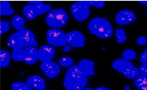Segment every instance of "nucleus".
<instances>
[{
	"instance_id": "nucleus-1",
	"label": "nucleus",
	"mask_w": 147,
	"mask_h": 90,
	"mask_svg": "<svg viewBox=\"0 0 147 90\" xmlns=\"http://www.w3.org/2000/svg\"><path fill=\"white\" fill-rule=\"evenodd\" d=\"M87 83V77L79 66L73 65L66 72L63 86L68 90H82Z\"/></svg>"
},
{
	"instance_id": "nucleus-2",
	"label": "nucleus",
	"mask_w": 147,
	"mask_h": 90,
	"mask_svg": "<svg viewBox=\"0 0 147 90\" xmlns=\"http://www.w3.org/2000/svg\"><path fill=\"white\" fill-rule=\"evenodd\" d=\"M88 27L91 34L100 38H109L113 35V30L110 21L104 17H94L90 21Z\"/></svg>"
},
{
	"instance_id": "nucleus-3",
	"label": "nucleus",
	"mask_w": 147,
	"mask_h": 90,
	"mask_svg": "<svg viewBox=\"0 0 147 90\" xmlns=\"http://www.w3.org/2000/svg\"><path fill=\"white\" fill-rule=\"evenodd\" d=\"M114 69L129 79H133L139 74V70L133 65L130 61L124 58L116 59L113 62Z\"/></svg>"
},
{
	"instance_id": "nucleus-4",
	"label": "nucleus",
	"mask_w": 147,
	"mask_h": 90,
	"mask_svg": "<svg viewBox=\"0 0 147 90\" xmlns=\"http://www.w3.org/2000/svg\"><path fill=\"white\" fill-rule=\"evenodd\" d=\"M68 19L67 13L62 8L52 10L48 13L45 19L48 26L53 28H57L65 26Z\"/></svg>"
},
{
	"instance_id": "nucleus-5",
	"label": "nucleus",
	"mask_w": 147,
	"mask_h": 90,
	"mask_svg": "<svg viewBox=\"0 0 147 90\" xmlns=\"http://www.w3.org/2000/svg\"><path fill=\"white\" fill-rule=\"evenodd\" d=\"M47 40L49 44L54 46H64L67 43L66 34L62 30L52 28L46 33Z\"/></svg>"
},
{
	"instance_id": "nucleus-6",
	"label": "nucleus",
	"mask_w": 147,
	"mask_h": 90,
	"mask_svg": "<svg viewBox=\"0 0 147 90\" xmlns=\"http://www.w3.org/2000/svg\"><path fill=\"white\" fill-rule=\"evenodd\" d=\"M70 11L75 19L79 21L87 19L90 13V8L84 6L79 2H75L71 5Z\"/></svg>"
},
{
	"instance_id": "nucleus-7",
	"label": "nucleus",
	"mask_w": 147,
	"mask_h": 90,
	"mask_svg": "<svg viewBox=\"0 0 147 90\" xmlns=\"http://www.w3.org/2000/svg\"><path fill=\"white\" fill-rule=\"evenodd\" d=\"M16 33L20 38L23 48L35 46L37 45L35 35L29 29H24L18 30Z\"/></svg>"
},
{
	"instance_id": "nucleus-8",
	"label": "nucleus",
	"mask_w": 147,
	"mask_h": 90,
	"mask_svg": "<svg viewBox=\"0 0 147 90\" xmlns=\"http://www.w3.org/2000/svg\"><path fill=\"white\" fill-rule=\"evenodd\" d=\"M67 43L72 47L82 48L84 46L85 38L83 34L77 30H73L66 34Z\"/></svg>"
},
{
	"instance_id": "nucleus-9",
	"label": "nucleus",
	"mask_w": 147,
	"mask_h": 90,
	"mask_svg": "<svg viewBox=\"0 0 147 90\" xmlns=\"http://www.w3.org/2000/svg\"><path fill=\"white\" fill-rule=\"evenodd\" d=\"M40 68L45 75L50 79L55 78L60 72V67L57 63L51 60L42 62Z\"/></svg>"
},
{
	"instance_id": "nucleus-10",
	"label": "nucleus",
	"mask_w": 147,
	"mask_h": 90,
	"mask_svg": "<svg viewBox=\"0 0 147 90\" xmlns=\"http://www.w3.org/2000/svg\"><path fill=\"white\" fill-rule=\"evenodd\" d=\"M115 21L120 25H127L132 23L136 19L135 13L131 10L125 9L120 10L115 16Z\"/></svg>"
},
{
	"instance_id": "nucleus-11",
	"label": "nucleus",
	"mask_w": 147,
	"mask_h": 90,
	"mask_svg": "<svg viewBox=\"0 0 147 90\" xmlns=\"http://www.w3.org/2000/svg\"><path fill=\"white\" fill-rule=\"evenodd\" d=\"M55 53V49L52 46H42L38 50V60L42 62L51 60L54 58Z\"/></svg>"
},
{
	"instance_id": "nucleus-12",
	"label": "nucleus",
	"mask_w": 147,
	"mask_h": 90,
	"mask_svg": "<svg viewBox=\"0 0 147 90\" xmlns=\"http://www.w3.org/2000/svg\"><path fill=\"white\" fill-rule=\"evenodd\" d=\"M25 63L33 64L36 63L38 60V50L34 46L28 47L24 49Z\"/></svg>"
},
{
	"instance_id": "nucleus-13",
	"label": "nucleus",
	"mask_w": 147,
	"mask_h": 90,
	"mask_svg": "<svg viewBox=\"0 0 147 90\" xmlns=\"http://www.w3.org/2000/svg\"><path fill=\"white\" fill-rule=\"evenodd\" d=\"M26 82L37 90H44L46 87L45 81L41 76L34 75L27 79Z\"/></svg>"
},
{
	"instance_id": "nucleus-14",
	"label": "nucleus",
	"mask_w": 147,
	"mask_h": 90,
	"mask_svg": "<svg viewBox=\"0 0 147 90\" xmlns=\"http://www.w3.org/2000/svg\"><path fill=\"white\" fill-rule=\"evenodd\" d=\"M78 66L87 77L96 74L94 71V63L93 61L89 59H82L80 61Z\"/></svg>"
},
{
	"instance_id": "nucleus-15",
	"label": "nucleus",
	"mask_w": 147,
	"mask_h": 90,
	"mask_svg": "<svg viewBox=\"0 0 147 90\" xmlns=\"http://www.w3.org/2000/svg\"><path fill=\"white\" fill-rule=\"evenodd\" d=\"M23 13L25 18L32 20L38 16L35 6L33 5H26L23 8Z\"/></svg>"
},
{
	"instance_id": "nucleus-16",
	"label": "nucleus",
	"mask_w": 147,
	"mask_h": 90,
	"mask_svg": "<svg viewBox=\"0 0 147 90\" xmlns=\"http://www.w3.org/2000/svg\"><path fill=\"white\" fill-rule=\"evenodd\" d=\"M14 13V10L11 7L8 1H1L0 2V14L2 16H11Z\"/></svg>"
},
{
	"instance_id": "nucleus-17",
	"label": "nucleus",
	"mask_w": 147,
	"mask_h": 90,
	"mask_svg": "<svg viewBox=\"0 0 147 90\" xmlns=\"http://www.w3.org/2000/svg\"><path fill=\"white\" fill-rule=\"evenodd\" d=\"M135 78L134 84L138 89L147 90V75L140 74Z\"/></svg>"
},
{
	"instance_id": "nucleus-18",
	"label": "nucleus",
	"mask_w": 147,
	"mask_h": 90,
	"mask_svg": "<svg viewBox=\"0 0 147 90\" xmlns=\"http://www.w3.org/2000/svg\"><path fill=\"white\" fill-rule=\"evenodd\" d=\"M12 24L13 26L16 30H23L25 25V21L23 17L19 15H16L12 17Z\"/></svg>"
},
{
	"instance_id": "nucleus-19",
	"label": "nucleus",
	"mask_w": 147,
	"mask_h": 90,
	"mask_svg": "<svg viewBox=\"0 0 147 90\" xmlns=\"http://www.w3.org/2000/svg\"><path fill=\"white\" fill-rule=\"evenodd\" d=\"M11 55L10 53L7 50H0V67L4 68L9 65Z\"/></svg>"
},
{
	"instance_id": "nucleus-20",
	"label": "nucleus",
	"mask_w": 147,
	"mask_h": 90,
	"mask_svg": "<svg viewBox=\"0 0 147 90\" xmlns=\"http://www.w3.org/2000/svg\"><path fill=\"white\" fill-rule=\"evenodd\" d=\"M7 45L13 49L23 48L20 38L16 33L12 34L10 35Z\"/></svg>"
},
{
	"instance_id": "nucleus-21",
	"label": "nucleus",
	"mask_w": 147,
	"mask_h": 90,
	"mask_svg": "<svg viewBox=\"0 0 147 90\" xmlns=\"http://www.w3.org/2000/svg\"><path fill=\"white\" fill-rule=\"evenodd\" d=\"M11 57L16 61H24L25 53L24 49L20 48L13 49Z\"/></svg>"
},
{
	"instance_id": "nucleus-22",
	"label": "nucleus",
	"mask_w": 147,
	"mask_h": 90,
	"mask_svg": "<svg viewBox=\"0 0 147 90\" xmlns=\"http://www.w3.org/2000/svg\"><path fill=\"white\" fill-rule=\"evenodd\" d=\"M32 87L30 85L25 82L18 81L14 82L11 85L12 90H32Z\"/></svg>"
},
{
	"instance_id": "nucleus-23",
	"label": "nucleus",
	"mask_w": 147,
	"mask_h": 90,
	"mask_svg": "<svg viewBox=\"0 0 147 90\" xmlns=\"http://www.w3.org/2000/svg\"><path fill=\"white\" fill-rule=\"evenodd\" d=\"M38 16L42 15L49 11L51 9V5L49 4H45L42 3L35 5Z\"/></svg>"
},
{
	"instance_id": "nucleus-24",
	"label": "nucleus",
	"mask_w": 147,
	"mask_h": 90,
	"mask_svg": "<svg viewBox=\"0 0 147 90\" xmlns=\"http://www.w3.org/2000/svg\"><path fill=\"white\" fill-rule=\"evenodd\" d=\"M116 37L117 41L118 44H122L125 42L127 39L126 32L122 29H117L116 31Z\"/></svg>"
},
{
	"instance_id": "nucleus-25",
	"label": "nucleus",
	"mask_w": 147,
	"mask_h": 90,
	"mask_svg": "<svg viewBox=\"0 0 147 90\" xmlns=\"http://www.w3.org/2000/svg\"><path fill=\"white\" fill-rule=\"evenodd\" d=\"M59 64L62 66L67 68V67L72 66L74 64V61L73 59L69 56L62 57L59 60Z\"/></svg>"
},
{
	"instance_id": "nucleus-26",
	"label": "nucleus",
	"mask_w": 147,
	"mask_h": 90,
	"mask_svg": "<svg viewBox=\"0 0 147 90\" xmlns=\"http://www.w3.org/2000/svg\"><path fill=\"white\" fill-rule=\"evenodd\" d=\"M123 58L129 61L134 60L136 57V54L131 49H127L123 52Z\"/></svg>"
},
{
	"instance_id": "nucleus-27",
	"label": "nucleus",
	"mask_w": 147,
	"mask_h": 90,
	"mask_svg": "<svg viewBox=\"0 0 147 90\" xmlns=\"http://www.w3.org/2000/svg\"><path fill=\"white\" fill-rule=\"evenodd\" d=\"M10 28L9 23L8 21H0V35L1 36L4 33L7 32Z\"/></svg>"
},
{
	"instance_id": "nucleus-28",
	"label": "nucleus",
	"mask_w": 147,
	"mask_h": 90,
	"mask_svg": "<svg viewBox=\"0 0 147 90\" xmlns=\"http://www.w3.org/2000/svg\"><path fill=\"white\" fill-rule=\"evenodd\" d=\"M91 6L97 8H101L104 7L105 2L103 1H90Z\"/></svg>"
},
{
	"instance_id": "nucleus-29",
	"label": "nucleus",
	"mask_w": 147,
	"mask_h": 90,
	"mask_svg": "<svg viewBox=\"0 0 147 90\" xmlns=\"http://www.w3.org/2000/svg\"><path fill=\"white\" fill-rule=\"evenodd\" d=\"M140 60L142 64H147V49L142 53L140 56Z\"/></svg>"
},
{
	"instance_id": "nucleus-30",
	"label": "nucleus",
	"mask_w": 147,
	"mask_h": 90,
	"mask_svg": "<svg viewBox=\"0 0 147 90\" xmlns=\"http://www.w3.org/2000/svg\"><path fill=\"white\" fill-rule=\"evenodd\" d=\"M136 42L139 45L143 46L146 45L147 44V39L145 36L139 37L137 39Z\"/></svg>"
},
{
	"instance_id": "nucleus-31",
	"label": "nucleus",
	"mask_w": 147,
	"mask_h": 90,
	"mask_svg": "<svg viewBox=\"0 0 147 90\" xmlns=\"http://www.w3.org/2000/svg\"><path fill=\"white\" fill-rule=\"evenodd\" d=\"M140 74L147 75V64H142L139 69Z\"/></svg>"
},
{
	"instance_id": "nucleus-32",
	"label": "nucleus",
	"mask_w": 147,
	"mask_h": 90,
	"mask_svg": "<svg viewBox=\"0 0 147 90\" xmlns=\"http://www.w3.org/2000/svg\"><path fill=\"white\" fill-rule=\"evenodd\" d=\"M72 47L71 46L68 45H65L64 46V48H63V51L64 52H67L71 51V49Z\"/></svg>"
},
{
	"instance_id": "nucleus-33",
	"label": "nucleus",
	"mask_w": 147,
	"mask_h": 90,
	"mask_svg": "<svg viewBox=\"0 0 147 90\" xmlns=\"http://www.w3.org/2000/svg\"><path fill=\"white\" fill-rule=\"evenodd\" d=\"M28 2L29 3L31 4L32 5H35L38 4L42 3L43 1H28Z\"/></svg>"
},
{
	"instance_id": "nucleus-34",
	"label": "nucleus",
	"mask_w": 147,
	"mask_h": 90,
	"mask_svg": "<svg viewBox=\"0 0 147 90\" xmlns=\"http://www.w3.org/2000/svg\"><path fill=\"white\" fill-rule=\"evenodd\" d=\"M95 90H110V89L107 87H97L94 89Z\"/></svg>"
},
{
	"instance_id": "nucleus-35",
	"label": "nucleus",
	"mask_w": 147,
	"mask_h": 90,
	"mask_svg": "<svg viewBox=\"0 0 147 90\" xmlns=\"http://www.w3.org/2000/svg\"><path fill=\"white\" fill-rule=\"evenodd\" d=\"M138 2H139L141 4L144 5H147V1H138Z\"/></svg>"
},
{
	"instance_id": "nucleus-36",
	"label": "nucleus",
	"mask_w": 147,
	"mask_h": 90,
	"mask_svg": "<svg viewBox=\"0 0 147 90\" xmlns=\"http://www.w3.org/2000/svg\"><path fill=\"white\" fill-rule=\"evenodd\" d=\"M124 89H125V90H130V87L129 86H126V87H125Z\"/></svg>"
},
{
	"instance_id": "nucleus-37",
	"label": "nucleus",
	"mask_w": 147,
	"mask_h": 90,
	"mask_svg": "<svg viewBox=\"0 0 147 90\" xmlns=\"http://www.w3.org/2000/svg\"><path fill=\"white\" fill-rule=\"evenodd\" d=\"M83 89L84 90H94L93 89H92V88H90V87H86V88Z\"/></svg>"
}]
</instances>
